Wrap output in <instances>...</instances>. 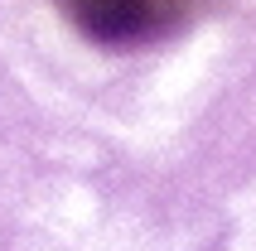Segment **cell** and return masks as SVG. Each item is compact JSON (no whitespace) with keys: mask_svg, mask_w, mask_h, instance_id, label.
Listing matches in <instances>:
<instances>
[{"mask_svg":"<svg viewBox=\"0 0 256 251\" xmlns=\"http://www.w3.org/2000/svg\"><path fill=\"white\" fill-rule=\"evenodd\" d=\"M63 10L106 44H130L145 39L174 20V0H63Z\"/></svg>","mask_w":256,"mask_h":251,"instance_id":"1","label":"cell"}]
</instances>
